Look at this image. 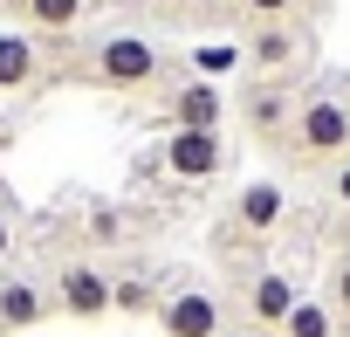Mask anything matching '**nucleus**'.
<instances>
[{
	"label": "nucleus",
	"mask_w": 350,
	"mask_h": 337,
	"mask_svg": "<svg viewBox=\"0 0 350 337\" xmlns=\"http://www.w3.org/2000/svg\"><path fill=\"white\" fill-rule=\"evenodd\" d=\"M158 69H165V62H158V49H151L144 35H103L96 55H90V76L110 83V90H151Z\"/></svg>",
	"instance_id": "f257e3e1"
},
{
	"label": "nucleus",
	"mask_w": 350,
	"mask_h": 337,
	"mask_svg": "<svg viewBox=\"0 0 350 337\" xmlns=\"http://www.w3.org/2000/svg\"><path fill=\"white\" fill-rule=\"evenodd\" d=\"M295 145H302V158H336V151H350V110H343L336 97H309V103L295 110Z\"/></svg>",
	"instance_id": "f03ea898"
},
{
	"label": "nucleus",
	"mask_w": 350,
	"mask_h": 337,
	"mask_svg": "<svg viewBox=\"0 0 350 337\" xmlns=\"http://www.w3.org/2000/svg\"><path fill=\"white\" fill-rule=\"evenodd\" d=\"M227 303L206 296V289H179V296H165L158 303V330L165 337H227Z\"/></svg>",
	"instance_id": "7ed1b4c3"
},
{
	"label": "nucleus",
	"mask_w": 350,
	"mask_h": 337,
	"mask_svg": "<svg viewBox=\"0 0 350 337\" xmlns=\"http://www.w3.org/2000/svg\"><path fill=\"white\" fill-rule=\"evenodd\" d=\"M220 117H227V90L220 83H179V90H172L165 97V124L172 131H220Z\"/></svg>",
	"instance_id": "20e7f679"
},
{
	"label": "nucleus",
	"mask_w": 350,
	"mask_h": 337,
	"mask_svg": "<svg viewBox=\"0 0 350 337\" xmlns=\"http://www.w3.org/2000/svg\"><path fill=\"white\" fill-rule=\"evenodd\" d=\"M220 165H227L220 131H172L165 138V173H179V179H220Z\"/></svg>",
	"instance_id": "39448f33"
},
{
	"label": "nucleus",
	"mask_w": 350,
	"mask_h": 337,
	"mask_svg": "<svg viewBox=\"0 0 350 337\" xmlns=\"http://www.w3.org/2000/svg\"><path fill=\"white\" fill-rule=\"evenodd\" d=\"M55 303H62L76 323H96V316H110V275L90 269V262H69L62 282H55Z\"/></svg>",
	"instance_id": "423d86ee"
},
{
	"label": "nucleus",
	"mask_w": 350,
	"mask_h": 337,
	"mask_svg": "<svg viewBox=\"0 0 350 337\" xmlns=\"http://www.w3.org/2000/svg\"><path fill=\"white\" fill-rule=\"evenodd\" d=\"M288 310H295V282H288V275H275V269H261V275L247 282V316H254V323H268V330H282V323H288Z\"/></svg>",
	"instance_id": "0eeeda50"
},
{
	"label": "nucleus",
	"mask_w": 350,
	"mask_h": 337,
	"mask_svg": "<svg viewBox=\"0 0 350 337\" xmlns=\"http://www.w3.org/2000/svg\"><path fill=\"white\" fill-rule=\"evenodd\" d=\"M234 214H241V227H247V234H275V221L288 214V193H282L275 179H254V186H241Z\"/></svg>",
	"instance_id": "6e6552de"
},
{
	"label": "nucleus",
	"mask_w": 350,
	"mask_h": 337,
	"mask_svg": "<svg viewBox=\"0 0 350 337\" xmlns=\"http://www.w3.org/2000/svg\"><path fill=\"white\" fill-rule=\"evenodd\" d=\"M42 316H49V296L35 282H0V337L8 330H35Z\"/></svg>",
	"instance_id": "1a4fd4ad"
},
{
	"label": "nucleus",
	"mask_w": 350,
	"mask_h": 337,
	"mask_svg": "<svg viewBox=\"0 0 350 337\" xmlns=\"http://www.w3.org/2000/svg\"><path fill=\"white\" fill-rule=\"evenodd\" d=\"M35 83V49L28 35H0V90H28Z\"/></svg>",
	"instance_id": "9d476101"
},
{
	"label": "nucleus",
	"mask_w": 350,
	"mask_h": 337,
	"mask_svg": "<svg viewBox=\"0 0 350 337\" xmlns=\"http://www.w3.org/2000/svg\"><path fill=\"white\" fill-rule=\"evenodd\" d=\"M110 310H124V316H158V289L137 282V275H124V282H110Z\"/></svg>",
	"instance_id": "9b49d317"
},
{
	"label": "nucleus",
	"mask_w": 350,
	"mask_h": 337,
	"mask_svg": "<svg viewBox=\"0 0 350 337\" xmlns=\"http://www.w3.org/2000/svg\"><path fill=\"white\" fill-rule=\"evenodd\" d=\"M282 337H329V303H302V296H295V310H288Z\"/></svg>",
	"instance_id": "f8f14e48"
},
{
	"label": "nucleus",
	"mask_w": 350,
	"mask_h": 337,
	"mask_svg": "<svg viewBox=\"0 0 350 337\" xmlns=\"http://www.w3.org/2000/svg\"><path fill=\"white\" fill-rule=\"evenodd\" d=\"M35 28H76L83 21V0H21Z\"/></svg>",
	"instance_id": "ddd939ff"
},
{
	"label": "nucleus",
	"mask_w": 350,
	"mask_h": 337,
	"mask_svg": "<svg viewBox=\"0 0 350 337\" xmlns=\"http://www.w3.org/2000/svg\"><path fill=\"white\" fill-rule=\"evenodd\" d=\"M234 62H241V49H234V42H200V49H193V69H200L206 83H220Z\"/></svg>",
	"instance_id": "4468645a"
},
{
	"label": "nucleus",
	"mask_w": 350,
	"mask_h": 337,
	"mask_svg": "<svg viewBox=\"0 0 350 337\" xmlns=\"http://www.w3.org/2000/svg\"><path fill=\"white\" fill-rule=\"evenodd\" d=\"M247 55H254V62H268V69H282V62H288V55H295V42H288V35H282V28H261V35H254V49H247Z\"/></svg>",
	"instance_id": "2eb2a0df"
},
{
	"label": "nucleus",
	"mask_w": 350,
	"mask_h": 337,
	"mask_svg": "<svg viewBox=\"0 0 350 337\" xmlns=\"http://www.w3.org/2000/svg\"><path fill=\"white\" fill-rule=\"evenodd\" d=\"M247 117H254V131H261V138H268V131H275V124H282V117H288V103H282V90H261V97H254V103H247Z\"/></svg>",
	"instance_id": "dca6fc26"
},
{
	"label": "nucleus",
	"mask_w": 350,
	"mask_h": 337,
	"mask_svg": "<svg viewBox=\"0 0 350 337\" xmlns=\"http://www.w3.org/2000/svg\"><path fill=\"white\" fill-rule=\"evenodd\" d=\"M329 303L350 316V255H343V262H336V275H329Z\"/></svg>",
	"instance_id": "f3484780"
},
{
	"label": "nucleus",
	"mask_w": 350,
	"mask_h": 337,
	"mask_svg": "<svg viewBox=\"0 0 350 337\" xmlns=\"http://www.w3.org/2000/svg\"><path fill=\"white\" fill-rule=\"evenodd\" d=\"M329 200H336V207H350V158H343L336 173H329Z\"/></svg>",
	"instance_id": "a211bd4d"
},
{
	"label": "nucleus",
	"mask_w": 350,
	"mask_h": 337,
	"mask_svg": "<svg viewBox=\"0 0 350 337\" xmlns=\"http://www.w3.org/2000/svg\"><path fill=\"white\" fill-rule=\"evenodd\" d=\"M288 8H295V0H247V14H261V21H282Z\"/></svg>",
	"instance_id": "6ab92c4d"
},
{
	"label": "nucleus",
	"mask_w": 350,
	"mask_h": 337,
	"mask_svg": "<svg viewBox=\"0 0 350 337\" xmlns=\"http://www.w3.org/2000/svg\"><path fill=\"white\" fill-rule=\"evenodd\" d=\"M117 227H124L117 214H90V234H96V241H117Z\"/></svg>",
	"instance_id": "aec40b11"
},
{
	"label": "nucleus",
	"mask_w": 350,
	"mask_h": 337,
	"mask_svg": "<svg viewBox=\"0 0 350 337\" xmlns=\"http://www.w3.org/2000/svg\"><path fill=\"white\" fill-rule=\"evenodd\" d=\"M14 248V234H8V214H0V255H8Z\"/></svg>",
	"instance_id": "412c9836"
}]
</instances>
